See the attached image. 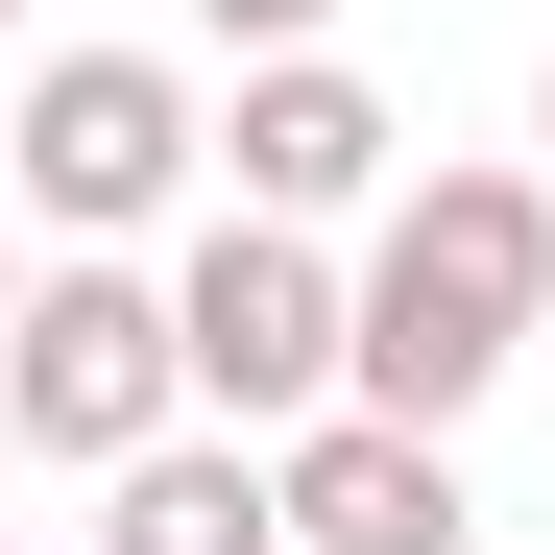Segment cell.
<instances>
[{"label":"cell","mask_w":555,"mask_h":555,"mask_svg":"<svg viewBox=\"0 0 555 555\" xmlns=\"http://www.w3.org/2000/svg\"><path fill=\"white\" fill-rule=\"evenodd\" d=\"M266 459H291V555H483L435 411H362V387H338V411H291Z\"/></svg>","instance_id":"cell-5"},{"label":"cell","mask_w":555,"mask_h":555,"mask_svg":"<svg viewBox=\"0 0 555 555\" xmlns=\"http://www.w3.org/2000/svg\"><path fill=\"white\" fill-rule=\"evenodd\" d=\"M98 555H291V459H266V435H145L121 459V483H98Z\"/></svg>","instance_id":"cell-7"},{"label":"cell","mask_w":555,"mask_h":555,"mask_svg":"<svg viewBox=\"0 0 555 555\" xmlns=\"http://www.w3.org/2000/svg\"><path fill=\"white\" fill-rule=\"evenodd\" d=\"M0 338H25V218H0Z\"/></svg>","instance_id":"cell-9"},{"label":"cell","mask_w":555,"mask_h":555,"mask_svg":"<svg viewBox=\"0 0 555 555\" xmlns=\"http://www.w3.org/2000/svg\"><path fill=\"white\" fill-rule=\"evenodd\" d=\"M0 411H25V459H73V483H121L145 435H194V338H169V266H25Z\"/></svg>","instance_id":"cell-3"},{"label":"cell","mask_w":555,"mask_h":555,"mask_svg":"<svg viewBox=\"0 0 555 555\" xmlns=\"http://www.w3.org/2000/svg\"><path fill=\"white\" fill-rule=\"evenodd\" d=\"M169 338H194V411H218V435H291V411L362 387V266H314V218L218 194L194 266H169Z\"/></svg>","instance_id":"cell-2"},{"label":"cell","mask_w":555,"mask_h":555,"mask_svg":"<svg viewBox=\"0 0 555 555\" xmlns=\"http://www.w3.org/2000/svg\"><path fill=\"white\" fill-rule=\"evenodd\" d=\"M387 98H362V73L338 49H242V121H218V169H242V194L266 218H362V194H387Z\"/></svg>","instance_id":"cell-6"},{"label":"cell","mask_w":555,"mask_h":555,"mask_svg":"<svg viewBox=\"0 0 555 555\" xmlns=\"http://www.w3.org/2000/svg\"><path fill=\"white\" fill-rule=\"evenodd\" d=\"M218 49H338V0H194Z\"/></svg>","instance_id":"cell-8"},{"label":"cell","mask_w":555,"mask_h":555,"mask_svg":"<svg viewBox=\"0 0 555 555\" xmlns=\"http://www.w3.org/2000/svg\"><path fill=\"white\" fill-rule=\"evenodd\" d=\"M0 25H25V0H0Z\"/></svg>","instance_id":"cell-11"},{"label":"cell","mask_w":555,"mask_h":555,"mask_svg":"<svg viewBox=\"0 0 555 555\" xmlns=\"http://www.w3.org/2000/svg\"><path fill=\"white\" fill-rule=\"evenodd\" d=\"M194 73H169V49H49L25 73V98H0V169H25V194H49V242H145L169 194H194Z\"/></svg>","instance_id":"cell-4"},{"label":"cell","mask_w":555,"mask_h":555,"mask_svg":"<svg viewBox=\"0 0 555 555\" xmlns=\"http://www.w3.org/2000/svg\"><path fill=\"white\" fill-rule=\"evenodd\" d=\"M531 145H555V98H531Z\"/></svg>","instance_id":"cell-10"},{"label":"cell","mask_w":555,"mask_h":555,"mask_svg":"<svg viewBox=\"0 0 555 555\" xmlns=\"http://www.w3.org/2000/svg\"><path fill=\"white\" fill-rule=\"evenodd\" d=\"M0 555H25V531H0Z\"/></svg>","instance_id":"cell-12"},{"label":"cell","mask_w":555,"mask_h":555,"mask_svg":"<svg viewBox=\"0 0 555 555\" xmlns=\"http://www.w3.org/2000/svg\"><path fill=\"white\" fill-rule=\"evenodd\" d=\"M555 314V169H411L362 242V411H483Z\"/></svg>","instance_id":"cell-1"}]
</instances>
